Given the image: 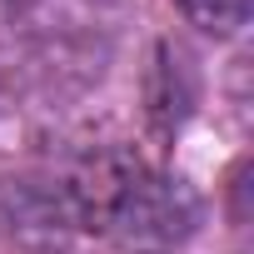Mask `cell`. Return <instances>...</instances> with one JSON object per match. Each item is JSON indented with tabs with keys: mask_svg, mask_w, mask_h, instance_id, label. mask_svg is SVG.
I'll return each instance as SVG.
<instances>
[{
	"mask_svg": "<svg viewBox=\"0 0 254 254\" xmlns=\"http://www.w3.org/2000/svg\"><path fill=\"white\" fill-rule=\"evenodd\" d=\"M0 234L15 239L20 249L55 254V249L75 234V219H70V209H65L60 185L5 180V185H0Z\"/></svg>",
	"mask_w": 254,
	"mask_h": 254,
	"instance_id": "obj_2",
	"label": "cell"
},
{
	"mask_svg": "<svg viewBox=\"0 0 254 254\" xmlns=\"http://www.w3.org/2000/svg\"><path fill=\"white\" fill-rule=\"evenodd\" d=\"M180 10L190 25H199L209 35H234L249 20V0H180Z\"/></svg>",
	"mask_w": 254,
	"mask_h": 254,
	"instance_id": "obj_3",
	"label": "cell"
},
{
	"mask_svg": "<svg viewBox=\"0 0 254 254\" xmlns=\"http://www.w3.org/2000/svg\"><path fill=\"white\" fill-rule=\"evenodd\" d=\"M75 229L110 234L125 244H175L194 224V199L180 180L145 170L130 155H90L55 180Z\"/></svg>",
	"mask_w": 254,
	"mask_h": 254,
	"instance_id": "obj_1",
	"label": "cell"
}]
</instances>
